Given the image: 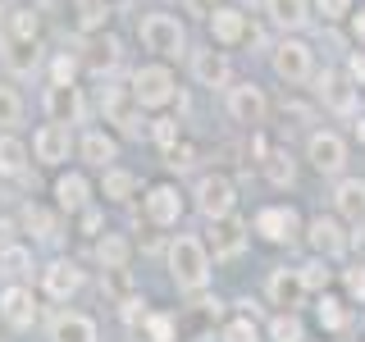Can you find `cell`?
<instances>
[{
  "mask_svg": "<svg viewBox=\"0 0 365 342\" xmlns=\"http://www.w3.org/2000/svg\"><path fill=\"white\" fill-rule=\"evenodd\" d=\"M165 265H169V279H174L182 292H201L205 283H210V251L192 233H178L174 242H169Z\"/></svg>",
  "mask_w": 365,
  "mask_h": 342,
  "instance_id": "6da1fadb",
  "label": "cell"
},
{
  "mask_svg": "<svg viewBox=\"0 0 365 342\" xmlns=\"http://www.w3.org/2000/svg\"><path fill=\"white\" fill-rule=\"evenodd\" d=\"M137 41H142L151 55H160L165 64L187 55V28H182L174 14H160V9H151V14L137 19Z\"/></svg>",
  "mask_w": 365,
  "mask_h": 342,
  "instance_id": "7a4b0ae2",
  "label": "cell"
},
{
  "mask_svg": "<svg viewBox=\"0 0 365 342\" xmlns=\"http://www.w3.org/2000/svg\"><path fill=\"white\" fill-rule=\"evenodd\" d=\"M128 91H133L137 110H165L169 100L178 96V78H174V68H169L165 60H160V64H142V68H133Z\"/></svg>",
  "mask_w": 365,
  "mask_h": 342,
  "instance_id": "3957f363",
  "label": "cell"
},
{
  "mask_svg": "<svg viewBox=\"0 0 365 342\" xmlns=\"http://www.w3.org/2000/svg\"><path fill=\"white\" fill-rule=\"evenodd\" d=\"M41 306H37V292H32V283H5L0 288V324L14 328V333H28L32 324H37Z\"/></svg>",
  "mask_w": 365,
  "mask_h": 342,
  "instance_id": "277c9868",
  "label": "cell"
},
{
  "mask_svg": "<svg viewBox=\"0 0 365 342\" xmlns=\"http://www.w3.org/2000/svg\"><path fill=\"white\" fill-rule=\"evenodd\" d=\"M142 210H146V224L155 228H178L182 210H187V201H182V192L174 187V182H151L142 197Z\"/></svg>",
  "mask_w": 365,
  "mask_h": 342,
  "instance_id": "5b68a950",
  "label": "cell"
},
{
  "mask_svg": "<svg viewBox=\"0 0 365 342\" xmlns=\"http://www.w3.org/2000/svg\"><path fill=\"white\" fill-rule=\"evenodd\" d=\"M192 197H197V210L210 224L215 219H228V214H233V205H237V192H233V182H228L224 174H201Z\"/></svg>",
  "mask_w": 365,
  "mask_h": 342,
  "instance_id": "8992f818",
  "label": "cell"
},
{
  "mask_svg": "<svg viewBox=\"0 0 365 342\" xmlns=\"http://www.w3.org/2000/svg\"><path fill=\"white\" fill-rule=\"evenodd\" d=\"M41 110H46V123H64V128H73V123L87 119V96H83V87H78V83L46 87Z\"/></svg>",
  "mask_w": 365,
  "mask_h": 342,
  "instance_id": "52a82bcc",
  "label": "cell"
},
{
  "mask_svg": "<svg viewBox=\"0 0 365 342\" xmlns=\"http://www.w3.org/2000/svg\"><path fill=\"white\" fill-rule=\"evenodd\" d=\"M68 151H73V128H64V123H41L32 133V146H28V155L46 169H60L68 160Z\"/></svg>",
  "mask_w": 365,
  "mask_h": 342,
  "instance_id": "ba28073f",
  "label": "cell"
},
{
  "mask_svg": "<svg viewBox=\"0 0 365 342\" xmlns=\"http://www.w3.org/2000/svg\"><path fill=\"white\" fill-rule=\"evenodd\" d=\"M83 283H87V274L78 269L68 256H55V260L41 265V292L51 296V301H68V296H78Z\"/></svg>",
  "mask_w": 365,
  "mask_h": 342,
  "instance_id": "9c48e42d",
  "label": "cell"
},
{
  "mask_svg": "<svg viewBox=\"0 0 365 342\" xmlns=\"http://www.w3.org/2000/svg\"><path fill=\"white\" fill-rule=\"evenodd\" d=\"M274 73H279L288 87L311 83V73H315L311 46H306V41H279V46H274Z\"/></svg>",
  "mask_w": 365,
  "mask_h": 342,
  "instance_id": "30bf717a",
  "label": "cell"
},
{
  "mask_svg": "<svg viewBox=\"0 0 365 342\" xmlns=\"http://www.w3.org/2000/svg\"><path fill=\"white\" fill-rule=\"evenodd\" d=\"M265 114H269V100H265V91H260L256 83L228 87V119H233V123H242V128H260Z\"/></svg>",
  "mask_w": 365,
  "mask_h": 342,
  "instance_id": "8fae6325",
  "label": "cell"
},
{
  "mask_svg": "<svg viewBox=\"0 0 365 342\" xmlns=\"http://www.w3.org/2000/svg\"><path fill=\"white\" fill-rule=\"evenodd\" d=\"M51 197H55V210L83 214L91 205V182H87V174H78V169H64V174H55V182H51Z\"/></svg>",
  "mask_w": 365,
  "mask_h": 342,
  "instance_id": "7c38bea8",
  "label": "cell"
},
{
  "mask_svg": "<svg viewBox=\"0 0 365 342\" xmlns=\"http://www.w3.org/2000/svg\"><path fill=\"white\" fill-rule=\"evenodd\" d=\"M256 233L265 242H292L302 233V219L292 205H265V210H256Z\"/></svg>",
  "mask_w": 365,
  "mask_h": 342,
  "instance_id": "4fadbf2b",
  "label": "cell"
},
{
  "mask_svg": "<svg viewBox=\"0 0 365 342\" xmlns=\"http://www.w3.org/2000/svg\"><path fill=\"white\" fill-rule=\"evenodd\" d=\"M101 110H106V119L119 123L123 133H142V123H137V100H133L128 87L106 83V87H101Z\"/></svg>",
  "mask_w": 365,
  "mask_h": 342,
  "instance_id": "5bb4252c",
  "label": "cell"
},
{
  "mask_svg": "<svg viewBox=\"0 0 365 342\" xmlns=\"http://www.w3.org/2000/svg\"><path fill=\"white\" fill-rule=\"evenodd\" d=\"M46 338L51 342H96V319L83 315V311H60L51 315V324H46Z\"/></svg>",
  "mask_w": 365,
  "mask_h": 342,
  "instance_id": "9a60e30c",
  "label": "cell"
},
{
  "mask_svg": "<svg viewBox=\"0 0 365 342\" xmlns=\"http://www.w3.org/2000/svg\"><path fill=\"white\" fill-rule=\"evenodd\" d=\"M73 146H78V160H87L91 169H110L119 160V137L106 133V128H87Z\"/></svg>",
  "mask_w": 365,
  "mask_h": 342,
  "instance_id": "2e32d148",
  "label": "cell"
},
{
  "mask_svg": "<svg viewBox=\"0 0 365 342\" xmlns=\"http://www.w3.org/2000/svg\"><path fill=\"white\" fill-rule=\"evenodd\" d=\"M306 155H311V165L319 169V174H338V169L347 165V142H342L338 133H311Z\"/></svg>",
  "mask_w": 365,
  "mask_h": 342,
  "instance_id": "e0dca14e",
  "label": "cell"
},
{
  "mask_svg": "<svg viewBox=\"0 0 365 342\" xmlns=\"http://www.w3.org/2000/svg\"><path fill=\"white\" fill-rule=\"evenodd\" d=\"M210 37H215V46H237V41H247L251 37V28H247V14L237 5H220L210 19Z\"/></svg>",
  "mask_w": 365,
  "mask_h": 342,
  "instance_id": "ac0fdd59",
  "label": "cell"
},
{
  "mask_svg": "<svg viewBox=\"0 0 365 342\" xmlns=\"http://www.w3.org/2000/svg\"><path fill=\"white\" fill-rule=\"evenodd\" d=\"M192 78H197L201 87H228V78H233V68H228V55L224 51H192Z\"/></svg>",
  "mask_w": 365,
  "mask_h": 342,
  "instance_id": "d6986e66",
  "label": "cell"
},
{
  "mask_svg": "<svg viewBox=\"0 0 365 342\" xmlns=\"http://www.w3.org/2000/svg\"><path fill=\"white\" fill-rule=\"evenodd\" d=\"M319 100H324L329 110H338V114H351L356 110V87H351L347 73L324 68V73H319Z\"/></svg>",
  "mask_w": 365,
  "mask_h": 342,
  "instance_id": "ffe728a7",
  "label": "cell"
},
{
  "mask_svg": "<svg viewBox=\"0 0 365 342\" xmlns=\"http://www.w3.org/2000/svg\"><path fill=\"white\" fill-rule=\"evenodd\" d=\"M32 155H28V142H23L19 133H0V178L19 182L23 174H28Z\"/></svg>",
  "mask_w": 365,
  "mask_h": 342,
  "instance_id": "44dd1931",
  "label": "cell"
},
{
  "mask_svg": "<svg viewBox=\"0 0 365 342\" xmlns=\"http://www.w3.org/2000/svg\"><path fill=\"white\" fill-rule=\"evenodd\" d=\"M19 228L32 237V242H55V237H60V233H55L60 224H55V214L46 210L41 201H23V210H19Z\"/></svg>",
  "mask_w": 365,
  "mask_h": 342,
  "instance_id": "7402d4cb",
  "label": "cell"
},
{
  "mask_svg": "<svg viewBox=\"0 0 365 342\" xmlns=\"http://www.w3.org/2000/svg\"><path fill=\"white\" fill-rule=\"evenodd\" d=\"M0 60H5V68L14 78H32L41 68V46L37 41H28V46L23 41H0Z\"/></svg>",
  "mask_w": 365,
  "mask_h": 342,
  "instance_id": "603a6c76",
  "label": "cell"
},
{
  "mask_svg": "<svg viewBox=\"0 0 365 342\" xmlns=\"http://www.w3.org/2000/svg\"><path fill=\"white\" fill-rule=\"evenodd\" d=\"M32 269H37V256H32L28 242H5L0 247V274H5L9 283H28Z\"/></svg>",
  "mask_w": 365,
  "mask_h": 342,
  "instance_id": "cb8c5ba5",
  "label": "cell"
},
{
  "mask_svg": "<svg viewBox=\"0 0 365 342\" xmlns=\"http://www.w3.org/2000/svg\"><path fill=\"white\" fill-rule=\"evenodd\" d=\"M5 41H41V14L32 5H14L5 9Z\"/></svg>",
  "mask_w": 365,
  "mask_h": 342,
  "instance_id": "d4e9b609",
  "label": "cell"
},
{
  "mask_svg": "<svg viewBox=\"0 0 365 342\" xmlns=\"http://www.w3.org/2000/svg\"><path fill=\"white\" fill-rule=\"evenodd\" d=\"M128 260H133V247H128V237H123V233H101L96 237V265L106 269V274L128 269Z\"/></svg>",
  "mask_w": 365,
  "mask_h": 342,
  "instance_id": "484cf974",
  "label": "cell"
},
{
  "mask_svg": "<svg viewBox=\"0 0 365 342\" xmlns=\"http://www.w3.org/2000/svg\"><path fill=\"white\" fill-rule=\"evenodd\" d=\"M334 205H338V214L347 224H365V182L361 178H342L338 192H334Z\"/></svg>",
  "mask_w": 365,
  "mask_h": 342,
  "instance_id": "4316f807",
  "label": "cell"
},
{
  "mask_svg": "<svg viewBox=\"0 0 365 342\" xmlns=\"http://www.w3.org/2000/svg\"><path fill=\"white\" fill-rule=\"evenodd\" d=\"M311 247L324 260L329 256H342V251H347V233H342L338 219H324V214H319V219H311Z\"/></svg>",
  "mask_w": 365,
  "mask_h": 342,
  "instance_id": "83f0119b",
  "label": "cell"
},
{
  "mask_svg": "<svg viewBox=\"0 0 365 342\" xmlns=\"http://www.w3.org/2000/svg\"><path fill=\"white\" fill-rule=\"evenodd\" d=\"M101 174H106V178H101V197H106V201H114V205L133 201V197H137V187H142L133 169H119V165H110V169H101Z\"/></svg>",
  "mask_w": 365,
  "mask_h": 342,
  "instance_id": "f1b7e54d",
  "label": "cell"
},
{
  "mask_svg": "<svg viewBox=\"0 0 365 342\" xmlns=\"http://www.w3.org/2000/svg\"><path fill=\"white\" fill-rule=\"evenodd\" d=\"M73 23L83 37H96V32L110 28V0H73Z\"/></svg>",
  "mask_w": 365,
  "mask_h": 342,
  "instance_id": "f546056e",
  "label": "cell"
},
{
  "mask_svg": "<svg viewBox=\"0 0 365 342\" xmlns=\"http://www.w3.org/2000/svg\"><path fill=\"white\" fill-rule=\"evenodd\" d=\"M302 279H297V269H274L269 274V296H274V306H283V311H292L297 301H302Z\"/></svg>",
  "mask_w": 365,
  "mask_h": 342,
  "instance_id": "4dcf8cb0",
  "label": "cell"
},
{
  "mask_svg": "<svg viewBox=\"0 0 365 342\" xmlns=\"http://www.w3.org/2000/svg\"><path fill=\"white\" fill-rule=\"evenodd\" d=\"M265 14L279 28H302L311 19V0H265Z\"/></svg>",
  "mask_w": 365,
  "mask_h": 342,
  "instance_id": "1f68e13d",
  "label": "cell"
},
{
  "mask_svg": "<svg viewBox=\"0 0 365 342\" xmlns=\"http://www.w3.org/2000/svg\"><path fill=\"white\" fill-rule=\"evenodd\" d=\"M78 68H83V60H78L73 51H55L51 55V68H46V87H68V83H78Z\"/></svg>",
  "mask_w": 365,
  "mask_h": 342,
  "instance_id": "d6a6232c",
  "label": "cell"
},
{
  "mask_svg": "<svg viewBox=\"0 0 365 342\" xmlns=\"http://www.w3.org/2000/svg\"><path fill=\"white\" fill-rule=\"evenodd\" d=\"M242 251V224L228 214V219H215V256H237Z\"/></svg>",
  "mask_w": 365,
  "mask_h": 342,
  "instance_id": "836d02e7",
  "label": "cell"
},
{
  "mask_svg": "<svg viewBox=\"0 0 365 342\" xmlns=\"http://www.w3.org/2000/svg\"><path fill=\"white\" fill-rule=\"evenodd\" d=\"M19 123H23V96L19 87L0 83V133H14Z\"/></svg>",
  "mask_w": 365,
  "mask_h": 342,
  "instance_id": "e575fe53",
  "label": "cell"
},
{
  "mask_svg": "<svg viewBox=\"0 0 365 342\" xmlns=\"http://www.w3.org/2000/svg\"><path fill=\"white\" fill-rule=\"evenodd\" d=\"M137 328L151 342H178V324H174V315H165V311H146V319Z\"/></svg>",
  "mask_w": 365,
  "mask_h": 342,
  "instance_id": "d590c367",
  "label": "cell"
},
{
  "mask_svg": "<svg viewBox=\"0 0 365 342\" xmlns=\"http://www.w3.org/2000/svg\"><path fill=\"white\" fill-rule=\"evenodd\" d=\"M114 64H119V41H114V37H106V41H96V46H91V55H87V68H91V73H101V78H106Z\"/></svg>",
  "mask_w": 365,
  "mask_h": 342,
  "instance_id": "8d00e7d4",
  "label": "cell"
},
{
  "mask_svg": "<svg viewBox=\"0 0 365 342\" xmlns=\"http://www.w3.org/2000/svg\"><path fill=\"white\" fill-rule=\"evenodd\" d=\"M269 338H274V342H302V338H306V328H302V319H297L292 311H283V315H274Z\"/></svg>",
  "mask_w": 365,
  "mask_h": 342,
  "instance_id": "74e56055",
  "label": "cell"
},
{
  "mask_svg": "<svg viewBox=\"0 0 365 342\" xmlns=\"http://www.w3.org/2000/svg\"><path fill=\"white\" fill-rule=\"evenodd\" d=\"M265 178L274 182V187H292V160L283 155V151H274V155H265Z\"/></svg>",
  "mask_w": 365,
  "mask_h": 342,
  "instance_id": "f35d334b",
  "label": "cell"
},
{
  "mask_svg": "<svg viewBox=\"0 0 365 342\" xmlns=\"http://www.w3.org/2000/svg\"><path fill=\"white\" fill-rule=\"evenodd\" d=\"M297 279H302L306 292H324L329 288V265H324V260H311V265L297 269Z\"/></svg>",
  "mask_w": 365,
  "mask_h": 342,
  "instance_id": "ab89813d",
  "label": "cell"
},
{
  "mask_svg": "<svg viewBox=\"0 0 365 342\" xmlns=\"http://www.w3.org/2000/svg\"><path fill=\"white\" fill-rule=\"evenodd\" d=\"M224 342H260V328H256V319H247V315L228 319V324H224Z\"/></svg>",
  "mask_w": 365,
  "mask_h": 342,
  "instance_id": "60d3db41",
  "label": "cell"
},
{
  "mask_svg": "<svg viewBox=\"0 0 365 342\" xmlns=\"http://www.w3.org/2000/svg\"><path fill=\"white\" fill-rule=\"evenodd\" d=\"M151 142H155V146H165V151H174V146L182 142L178 119H155V123H151Z\"/></svg>",
  "mask_w": 365,
  "mask_h": 342,
  "instance_id": "b9f144b4",
  "label": "cell"
},
{
  "mask_svg": "<svg viewBox=\"0 0 365 342\" xmlns=\"http://www.w3.org/2000/svg\"><path fill=\"white\" fill-rule=\"evenodd\" d=\"M319 324L324 328H347V311H342V301L338 296H319Z\"/></svg>",
  "mask_w": 365,
  "mask_h": 342,
  "instance_id": "7bdbcfd3",
  "label": "cell"
},
{
  "mask_svg": "<svg viewBox=\"0 0 365 342\" xmlns=\"http://www.w3.org/2000/svg\"><path fill=\"white\" fill-rule=\"evenodd\" d=\"M342 283H347V296H351V301H365V265L342 269Z\"/></svg>",
  "mask_w": 365,
  "mask_h": 342,
  "instance_id": "ee69618b",
  "label": "cell"
},
{
  "mask_svg": "<svg viewBox=\"0 0 365 342\" xmlns=\"http://www.w3.org/2000/svg\"><path fill=\"white\" fill-rule=\"evenodd\" d=\"M315 9L324 19H347L351 14V0H315Z\"/></svg>",
  "mask_w": 365,
  "mask_h": 342,
  "instance_id": "f6af8a7d",
  "label": "cell"
},
{
  "mask_svg": "<svg viewBox=\"0 0 365 342\" xmlns=\"http://www.w3.org/2000/svg\"><path fill=\"white\" fill-rule=\"evenodd\" d=\"M78 219H83V237H101V210H96V205H87Z\"/></svg>",
  "mask_w": 365,
  "mask_h": 342,
  "instance_id": "bcb514c9",
  "label": "cell"
},
{
  "mask_svg": "<svg viewBox=\"0 0 365 342\" xmlns=\"http://www.w3.org/2000/svg\"><path fill=\"white\" fill-rule=\"evenodd\" d=\"M347 78L365 87V46H361V51H351V60H347Z\"/></svg>",
  "mask_w": 365,
  "mask_h": 342,
  "instance_id": "7dc6e473",
  "label": "cell"
},
{
  "mask_svg": "<svg viewBox=\"0 0 365 342\" xmlns=\"http://www.w3.org/2000/svg\"><path fill=\"white\" fill-rule=\"evenodd\" d=\"M187 5V14H197V19H210L215 9H220V0H182Z\"/></svg>",
  "mask_w": 365,
  "mask_h": 342,
  "instance_id": "c3c4849f",
  "label": "cell"
},
{
  "mask_svg": "<svg viewBox=\"0 0 365 342\" xmlns=\"http://www.w3.org/2000/svg\"><path fill=\"white\" fill-rule=\"evenodd\" d=\"M351 28H356V37L365 41V9H361V14H351Z\"/></svg>",
  "mask_w": 365,
  "mask_h": 342,
  "instance_id": "681fc988",
  "label": "cell"
},
{
  "mask_svg": "<svg viewBox=\"0 0 365 342\" xmlns=\"http://www.w3.org/2000/svg\"><path fill=\"white\" fill-rule=\"evenodd\" d=\"M0 41H5V5H0Z\"/></svg>",
  "mask_w": 365,
  "mask_h": 342,
  "instance_id": "f907efd6",
  "label": "cell"
},
{
  "mask_svg": "<svg viewBox=\"0 0 365 342\" xmlns=\"http://www.w3.org/2000/svg\"><path fill=\"white\" fill-rule=\"evenodd\" d=\"M356 137H361V142H365V119H361V123H356Z\"/></svg>",
  "mask_w": 365,
  "mask_h": 342,
  "instance_id": "816d5d0a",
  "label": "cell"
},
{
  "mask_svg": "<svg viewBox=\"0 0 365 342\" xmlns=\"http://www.w3.org/2000/svg\"><path fill=\"white\" fill-rule=\"evenodd\" d=\"M242 5H256V0H237V9H242Z\"/></svg>",
  "mask_w": 365,
  "mask_h": 342,
  "instance_id": "f5cc1de1",
  "label": "cell"
}]
</instances>
